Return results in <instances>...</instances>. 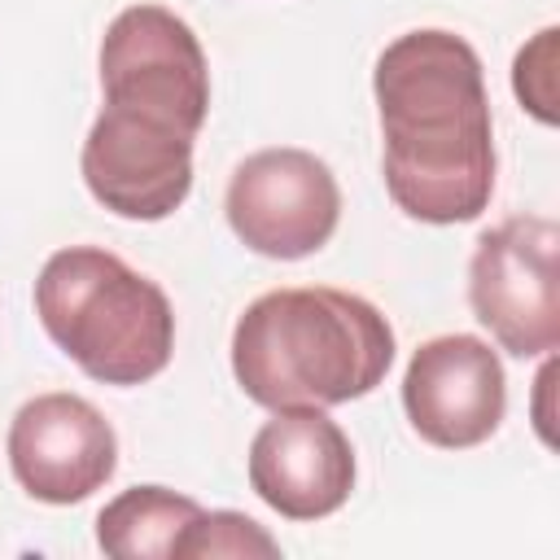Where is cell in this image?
I'll list each match as a JSON object with an SVG mask.
<instances>
[{"label": "cell", "mask_w": 560, "mask_h": 560, "mask_svg": "<svg viewBox=\"0 0 560 560\" xmlns=\"http://www.w3.org/2000/svg\"><path fill=\"white\" fill-rule=\"evenodd\" d=\"M556 26L538 31L534 44H525L516 52L512 66V88L516 101L538 118V122H556Z\"/></svg>", "instance_id": "cell-13"}, {"label": "cell", "mask_w": 560, "mask_h": 560, "mask_svg": "<svg viewBox=\"0 0 560 560\" xmlns=\"http://www.w3.org/2000/svg\"><path fill=\"white\" fill-rule=\"evenodd\" d=\"M385 188L420 223H468L494 192V127L481 57L451 31H407L376 57Z\"/></svg>", "instance_id": "cell-1"}, {"label": "cell", "mask_w": 560, "mask_h": 560, "mask_svg": "<svg viewBox=\"0 0 560 560\" xmlns=\"http://www.w3.org/2000/svg\"><path fill=\"white\" fill-rule=\"evenodd\" d=\"M214 560V556H267V560H276L280 556V542L258 525V521H249L245 512H197L192 521H188V529L179 534V542H175V556L171 560Z\"/></svg>", "instance_id": "cell-12"}, {"label": "cell", "mask_w": 560, "mask_h": 560, "mask_svg": "<svg viewBox=\"0 0 560 560\" xmlns=\"http://www.w3.org/2000/svg\"><path fill=\"white\" fill-rule=\"evenodd\" d=\"M44 332L101 385H144L175 350L171 298L96 245L57 249L35 280Z\"/></svg>", "instance_id": "cell-3"}, {"label": "cell", "mask_w": 560, "mask_h": 560, "mask_svg": "<svg viewBox=\"0 0 560 560\" xmlns=\"http://www.w3.org/2000/svg\"><path fill=\"white\" fill-rule=\"evenodd\" d=\"M402 407L411 429L442 451H468L486 442L508 411L503 363L490 341L446 332L424 341L402 376Z\"/></svg>", "instance_id": "cell-8"}, {"label": "cell", "mask_w": 560, "mask_h": 560, "mask_svg": "<svg viewBox=\"0 0 560 560\" xmlns=\"http://www.w3.org/2000/svg\"><path fill=\"white\" fill-rule=\"evenodd\" d=\"M79 171L105 210L153 223L175 214L192 188V136L105 105L83 140Z\"/></svg>", "instance_id": "cell-7"}, {"label": "cell", "mask_w": 560, "mask_h": 560, "mask_svg": "<svg viewBox=\"0 0 560 560\" xmlns=\"http://www.w3.org/2000/svg\"><path fill=\"white\" fill-rule=\"evenodd\" d=\"M201 512L197 499L166 486H131L96 516V547L114 560H171L179 534Z\"/></svg>", "instance_id": "cell-11"}, {"label": "cell", "mask_w": 560, "mask_h": 560, "mask_svg": "<svg viewBox=\"0 0 560 560\" xmlns=\"http://www.w3.org/2000/svg\"><path fill=\"white\" fill-rule=\"evenodd\" d=\"M101 92L105 105L197 136L210 109V70L192 26L162 4L122 9L101 39Z\"/></svg>", "instance_id": "cell-5"}, {"label": "cell", "mask_w": 560, "mask_h": 560, "mask_svg": "<svg viewBox=\"0 0 560 560\" xmlns=\"http://www.w3.org/2000/svg\"><path fill=\"white\" fill-rule=\"evenodd\" d=\"M560 228L542 214H512L477 236L468 302L490 337L521 359L560 346Z\"/></svg>", "instance_id": "cell-4"}, {"label": "cell", "mask_w": 560, "mask_h": 560, "mask_svg": "<svg viewBox=\"0 0 560 560\" xmlns=\"http://www.w3.org/2000/svg\"><path fill=\"white\" fill-rule=\"evenodd\" d=\"M9 464L18 486L39 503H83L118 468L109 420L79 394H39L9 424Z\"/></svg>", "instance_id": "cell-9"}, {"label": "cell", "mask_w": 560, "mask_h": 560, "mask_svg": "<svg viewBox=\"0 0 560 560\" xmlns=\"http://www.w3.org/2000/svg\"><path fill=\"white\" fill-rule=\"evenodd\" d=\"M228 223L262 258H306L328 245L341 219V188L306 149H258L228 179Z\"/></svg>", "instance_id": "cell-6"}, {"label": "cell", "mask_w": 560, "mask_h": 560, "mask_svg": "<svg viewBox=\"0 0 560 560\" xmlns=\"http://www.w3.org/2000/svg\"><path fill=\"white\" fill-rule=\"evenodd\" d=\"M389 363V319L346 289H271L232 328L236 385L271 411L363 398L385 381Z\"/></svg>", "instance_id": "cell-2"}, {"label": "cell", "mask_w": 560, "mask_h": 560, "mask_svg": "<svg viewBox=\"0 0 560 560\" xmlns=\"http://www.w3.org/2000/svg\"><path fill=\"white\" fill-rule=\"evenodd\" d=\"M254 494L289 516H332L354 490V446L324 407H280L249 442Z\"/></svg>", "instance_id": "cell-10"}]
</instances>
